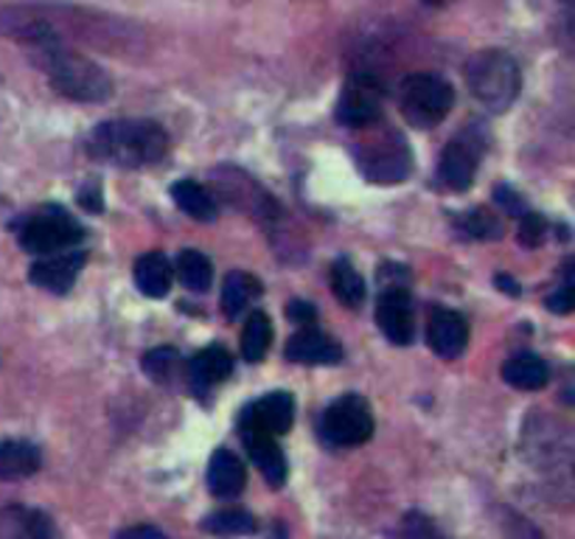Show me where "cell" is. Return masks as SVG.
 <instances>
[{"mask_svg":"<svg viewBox=\"0 0 575 539\" xmlns=\"http://www.w3.org/2000/svg\"><path fill=\"white\" fill-rule=\"evenodd\" d=\"M119 539H169L161 528L154 526H130L119 533Z\"/></svg>","mask_w":575,"mask_h":539,"instance_id":"74e56055","label":"cell"},{"mask_svg":"<svg viewBox=\"0 0 575 539\" xmlns=\"http://www.w3.org/2000/svg\"><path fill=\"white\" fill-rule=\"evenodd\" d=\"M31 60L48 77L60 96L82 104H101L113 96V79L90 57L68 49V45H37Z\"/></svg>","mask_w":575,"mask_h":539,"instance_id":"7a4b0ae2","label":"cell"},{"mask_svg":"<svg viewBox=\"0 0 575 539\" xmlns=\"http://www.w3.org/2000/svg\"><path fill=\"white\" fill-rule=\"evenodd\" d=\"M558 42H562V49L567 51L569 57H575V12H569L567 18L558 23Z\"/></svg>","mask_w":575,"mask_h":539,"instance_id":"8d00e7d4","label":"cell"},{"mask_svg":"<svg viewBox=\"0 0 575 539\" xmlns=\"http://www.w3.org/2000/svg\"><path fill=\"white\" fill-rule=\"evenodd\" d=\"M466 84L477 104H483L492 113H505L519 96V65H516L514 57L500 49L477 51L466 62Z\"/></svg>","mask_w":575,"mask_h":539,"instance_id":"277c9868","label":"cell"},{"mask_svg":"<svg viewBox=\"0 0 575 539\" xmlns=\"http://www.w3.org/2000/svg\"><path fill=\"white\" fill-rule=\"evenodd\" d=\"M402 539H444V537H441V531L435 528V522L430 520L427 515L413 511V515L404 517Z\"/></svg>","mask_w":575,"mask_h":539,"instance_id":"1f68e13d","label":"cell"},{"mask_svg":"<svg viewBox=\"0 0 575 539\" xmlns=\"http://www.w3.org/2000/svg\"><path fill=\"white\" fill-rule=\"evenodd\" d=\"M424 3H430V7H441V3H446V0H424Z\"/></svg>","mask_w":575,"mask_h":539,"instance_id":"7bdbcfd3","label":"cell"},{"mask_svg":"<svg viewBox=\"0 0 575 539\" xmlns=\"http://www.w3.org/2000/svg\"><path fill=\"white\" fill-rule=\"evenodd\" d=\"M497 287L505 289L508 295H519V284H516L514 278H508V276H497Z\"/></svg>","mask_w":575,"mask_h":539,"instance_id":"60d3db41","label":"cell"},{"mask_svg":"<svg viewBox=\"0 0 575 539\" xmlns=\"http://www.w3.org/2000/svg\"><path fill=\"white\" fill-rule=\"evenodd\" d=\"M286 359L301 363V366H337L340 359H343V348L326 332L306 326V329L295 332L290 337V343H286Z\"/></svg>","mask_w":575,"mask_h":539,"instance_id":"5bb4252c","label":"cell"},{"mask_svg":"<svg viewBox=\"0 0 575 539\" xmlns=\"http://www.w3.org/2000/svg\"><path fill=\"white\" fill-rule=\"evenodd\" d=\"M547 234V222L542 220L539 214H534V211H528L525 216H519V242L525 247H539L542 240H545Z\"/></svg>","mask_w":575,"mask_h":539,"instance_id":"d6a6232c","label":"cell"},{"mask_svg":"<svg viewBox=\"0 0 575 539\" xmlns=\"http://www.w3.org/2000/svg\"><path fill=\"white\" fill-rule=\"evenodd\" d=\"M273 539H290V537H286V528L281 526V522H275V526H273Z\"/></svg>","mask_w":575,"mask_h":539,"instance_id":"b9f144b4","label":"cell"},{"mask_svg":"<svg viewBox=\"0 0 575 539\" xmlns=\"http://www.w3.org/2000/svg\"><path fill=\"white\" fill-rule=\"evenodd\" d=\"M292 421H295V399H292V394L275 390V394H268L264 399L244 408L242 419H239V430L250 427V430H261L275 438L290 433Z\"/></svg>","mask_w":575,"mask_h":539,"instance_id":"7c38bea8","label":"cell"},{"mask_svg":"<svg viewBox=\"0 0 575 539\" xmlns=\"http://www.w3.org/2000/svg\"><path fill=\"white\" fill-rule=\"evenodd\" d=\"M202 528L216 537H248V533L259 531L255 526V517L250 511L242 509H225V511H216V515H208Z\"/></svg>","mask_w":575,"mask_h":539,"instance_id":"f1b7e54d","label":"cell"},{"mask_svg":"<svg viewBox=\"0 0 575 539\" xmlns=\"http://www.w3.org/2000/svg\"><path fill=\"white\" fill-rule=\"evenodd\" d=\"M463 231H466L468 236H475V240H500V236H503V225H500L497 216L486 209L468 211V214L463 216Z\"/></svg>","mask_w":575,"mask_h":539,"instance_id":"4dcf8cb0","label":"cell"},{"mask_svg":"<svg viewBox=\"0 0 575 539\" xmlns=\"http://www.w3.org/2000/svg\"><path fill=\"white\" fill-rule=\"evenodd\" d=\"M244 484H248V472H244V464L236 452L220 447L211 456V464H208V489L216 498H236L242 495Z\"/></svg>","mask_w":575,"mask_h":539,"instance_id":"ac0fdd59","label":"cell"},{"mask_svg":"<svg viewBox=\"0 0 575 539\" xmlns=\"http://www.w3.org/2000/svg\"><path fill=\"white\" fill-rule=\"evenodd\" d=\"M329 282H332V289L334 295H337V301L343 306H349V309H356V306L365 301V282H362V276L354 270V264L349 262V258H337V262L332 264V276H329Z\"/></svg>","mask_w":575,"mask_h":539,"instance_id":"83f0119b","label":"cell"},{"mask_svg":"<svg viewBox=\"0 0 575 539\" xmlns=\"http://www.w3.org/2000/svg\"><path fill=\"white\" fill-rule=\"evenodd\" d=\"M337 121L351 130H369L380 121L382 113V84L371 73H354L343 84L337 99Z\"/></svg>","mask_w":575,"mask_h":539,"instance_id":"9c48e42d","label":"cell"},{"mask_svg":"<svg viewBox=\"0 0 575 539\" xmlns=\"http://www.w3.org/2000/svg\"><path fill=\"white\" fill-rule=\"evenodd\" d=\"M468 340V326L461 312L433 309L427 321V343L441 359L461 357Z\"/></svg>","mask_w":575,"mask_h":539,"instance_id":"9a60e30c","label":"cell"},{"mask_svg":"<svg viewBox=\"0 0 575 539\" xmlns=\"http://www.w3.org/2000/svg\"><path fill=\"white\" fill-rule=\"evenodd\" d=\"M545 304H547V309L556 312V315H567V312L575 309V287H567V284H562L556 293L547 295Z\"/></svg>","mask_w":575,"mask_h":539,"instance_id":"836d02e7","label":"cell"},{"mask_svg":"<svg viewBox=\"0 0 575 539\" xmlns=\"http://www.w3.org/2000/svg\"><path fill=\"white\" fill-rule=\"evenodd\" d=\"M273 343V324L261 309L250 312L242 329V359L248 363H261Z\"/></svg>","mask_w":575,"mask_h":539,"instance_id":"484cf974","label":"cell"},{"mask_svg":"<svg viewBox=\"0 0 575 539\" xmlns=\"http://www.w3.org/2000/svg\"><path fill=\"white\" fill-rule=\"evenodd\" d=\"M376 324L393 346H410L415 337L413 301L407 287H385L376 298Z\"/></svg>","mask_w":575,"mask_h":539,"instance_id":"8fae6325","label":"cell"},{"mask_svg":"<svg viewBox=\"0 0 575 539\" xmlns=\"http://www.w3.org/2000/svg\"><path fill=\"white\" fill-rule=\"evenodd\" d=\"M494 200H497V203L503 205V209L508 211L511 216L528 214V209H525V200H522L519 194H516L511 186H497V192H494Z\"/></svg>","mask_w":575,"mask_h":539,"instance_id":"e575fe53","label":"cell"},{"mask_svg":"<svg viewBox=\"0 0 575 539\" xmlns=\"http://www.w3.org/2000/svg\"><path fill=\"white\" fill-rule=\"evenodd\" d=\"M228 183H233V189L225 186V183H216V186H222V194H225V197L231 200L236 209H244L248 214H259V216L275 214L273 200L261 192V189L255 186L250 177H244V174L236 172V174H233V180H228Z\"/></svg>","mask_w":575,"mask_h":539,"instance_id":"d4e9b609","label":"cell"},{"mask_svg":"<svg viewBox=\"0 0 575 539\" xmlns=\"http://www.w3.org/2000/svg\"><path fill=\"white\" fill-rule=\"evenodd\" d=\"M354 163L362 177L380 186L404 183L413 169V152L396 130H376L354 150Z\"/></svg>","mask_w":575,"mask_h":539,"instance_id":"5b68a950","label":"cell"},{"mask_svg":"<svg viewBox=\"0 0 575 539\" xmlns=\"http://www.w3.org/2000/svg\"><path fill=\"white\" fill-rule=\"evenodd\" d=\"M84 267V253L82 251H68L57 253V256H46L29 270V282L34 287L48 289V293H68V289L77 284L79 270Z\"/></svg>","mask_w":575,"mask_h":539,"instance_id":"4fadbf2b","label":"cell"},{"mask_svg":"<svg viewBox=\"0 0 575 539\" xmlns=\"http://www.w3.org/2000/svg\"><path fill=\"white\" fill-rule=\"evenodd\" d=\"M82 228L77 225L71 214L62 209L48 205L40 214L29 216L18 228V240L23 251L34 253V256H57V253H68L82 242Z\"/></svg>","mask_w":575,"mask_h":539,"instance_id":"52a82bcc","label":"cell"},{"mask_svg":"<svg viewBox=\"0 0 575 539\" xmlns=\"http://www.w3.org/2000/svg\"><path fill=\"white\" fill-rule=\"evenodd\" d=\"M233 372L231 354L222 346H205L189 363V383L194 394H205L208 388L225 383Z\"/></svg>","mask_w":575,"mask_h":539,"instance_id":"d6986e66","label":"cell"},{"mask_svg":"<svg viewBox=\"0 0 575 539\" xmlns=\"http://www.w3.org/2000/svg\"><path fill=\"white\" fill-rule=\"evenodd\" d=\"M88 152L121 169L152 166L169 152V135L149 119L104 121L88 135Z\"/></svg>","mask_w":575,"mask_h":539,"instance_id":"6da1fadb","label":"cell"},{"mask_svg":"<svg viewBox=\"0 0 575 539\" xmlns=\"http://www.w3.org/2000/svg\"><path fill=\"white\" fill-rule=\"evenodd\" d=\"M455 104V90L444 77L435 73H410L399 88L402 115L418 130L441 124Z\"/></svg>","mask_w":575,"mask_h":539,"instance_id":"8992f818","label":"cell"},{"mask_svg":"<svg viewBox=\"0 0 575 539\" xmlns=\"http://www.w3.org/2000/svg\"><path fill=\"white\" fill-rule=\"evenodd\" d=\"M321 433L334 447H356L365 444L374 433V414L362 396H340L323 410Z\"/></svg>","mask_w":575,"mask_h":539,"instance_id":"ba28073f","label":"cell"},{"mask_svg":"<svg viewBox=\"0 0 575 539\" xmlns=\"http://www.w3.org/2000/svg\"><path fill=\"white\" fill-rule=\"evenodd\" d=\"M174 273H178L180 284L191 293H205L214 284V267L202 256L200 251H183L174 262Z\"/></svg>","mask_w":575,"mask_h":539,"instance_id":"4316f807","label":"cell"},{"mask_svg":"<svg viewBox=\"0 0 575 539\" xmlns=\"http://www.w3.org/2000/svg\"><path fill=\"white\" fill-rule=\"evenodd\" d=\"M483 155V141L477 139L475 132H461L457 139H452L444 146L438 161V180L444 183L450 192H466L475 180L477 163Z\"/></svg>","mask_w":575,"mask_h":539,"instance_id":"30bf717a","label":"cell"},{"mask_svg":"<svg viewBox=\"0 0 575 539\" xmlns=\"http://www.w3.org/2000/svg\"><path fill=\"white\" fill-rule=\"evenodd\" d=\"M79 205H82V209H88V211H93V214H99V211H101V192H99V186H88V189H84V192L79 194Z\"/></svg>","mask_w":575,"mask_h":539,"instance_id":"f35d334b","label":"cell"},{"mask_svg":"<svg viewBox=\"0 0 575 539\" xmlns=\"http://www.w3.org/2000/svg\"><path fill=\"white\" fill-rule=\"evenodd\" d=\"M525 456L539 469L542 478L562 495L575 498V433L564 430L551 419H542L528 425L525 433Z\"/></svg>","mask_w":575,"mask_h":539,"instance_id":"3957f363","label":"cell"},{"mask_svg":"<svg viewBox=\"0 0 575 539\" xmlns=\"http://www.w3.org/2000/svg\"><path fill=\"white\" fill-rule=\"evenodd\" d=\"M141 366L149 379H154V383H169L180 368V354L178 348H169V346L152 348V352L143 354Z\"/></svg>","mask_w":575,"mask_h":539,"instance_id":"f546056e","label":"cell"},{"mask_svg":"<svg viewBox=\"0 0 575 539\" xmlns=\"http://www.w3.org/2000/svg\"><path fill=\"white\" fill-rule=\"evenodd\" d=\"M562 282L567 284V287H575V256H569L567 262L562 264Z\"/></svg>","mask_w":575,"mask_h":539,"instance_id":"ab89813d","label":"cell"},{"mask_svg":"<svg viewBox=\"0 0 575 539\" xmlns=\"http://www.w3.org/2000/svg\"><path fill=\"white\" fill-rule=\"evenodd\" d=\"M239 433H242L250 458H253L255 467L261 469L264 480H268L273 489H281V486L286 484V458L284 452H281L279 444H275V438L261 430H250V427H242Z\"/></svg>","mask_w":575,"mask_h":539,"instance_id":"2e32d148","label":"cell"},{"mask_svg":"<svg viewBox=\"0 0 575 539\" xmlns=\"http://www.w3.org/2000/svg\"><path fill=\"white\" fill-rule=\"evenodd\" d=\"M286 315L292 318V324H297L301 329H306V326H315L317 309L312 304H306V301H292V304L286 306Z\"/></svg>","mask_w":575,"mask_h":539,"instance_id":"d590c367","label":"cell"},{"mask_svg":"<svg viewBox=\"0 0 575 539\" xmlns=\"http://www.w3.org/2000/svg\"><path fill=\"white\" fill-rule=\"evenodd\" d=\"M503 379L516 390H542L551 379L547 363L534 352H519L505 359Z\"/></svg>","mask_w":575,"mask_h":539,"instance_id":"ffe728a7","label":"cell"},{"mask_svg":"<svg viewBox=\"0 0 575 539\" xmlns=\"http://www.w3.org/2000/svg\"><path fill=\"white\" fill-rule=\"evenodd\" d=\"M40 469V449L29 441H0V480H23Z\"/></svg>","mask_w":575,"mask_h":539,"instance_id":"7402d4cb","label":"cell"},{"mask_svg":"<svg viewBox=\"0 0 575 539\" xmlns=\"http://www.w3.org/2000/svg\"><path fill=\"white\" fill-rule=\"evenodd\" d=\"M172 200L183 214H189L196 222H214L216 220V200L211 197L205 186L194 180H180L172 186Z\"/></svg>","mask_w":575,"mask_h":539,"instance_id":"603a6c76","label":"cell"},{"mask_svg":"<svg viewBox=\"0 0 575 539\" xmlns=\"http://www.w3.org/2000/svg\"><path fill=\"white\" fill-rule=\"evenodd\" d=\"M0 539H57V531L46 511L7 506L0 511Z\"/></svg>","mask_w":575,"mask_h":539,"instance_id":"e0dca14e","label":"cell"},{"mask_svg":"<svg viewBox=\"0 0 575 539\" xmlns=\"http://www.w3.org/2000/svg\"><path fill=\"white\" fill-rule=\"evenodd\" d=\"M135 284L147 298H163L172 289V264L163 253H143L135 262Z\"/></svg>","mask_w":575,"mask_h":539,"instance_id":"44dd1931","label":"cell"},{"mask_svg":"<svg viewBox=\"0 0 575 539\" xmlns=\"http://www.w3.org/2000/svg\"><path fill=\"white\" fill-rule=\"evenodd\" d=\"M259 295L261 284L244 270H233V273L225 276V284H222V309H225L228 318H239Z\"/></svg>","mask_w":575,"mask_h":539,"instance_id":"cb8c5ba5","label":"cell"}]
</instances>
